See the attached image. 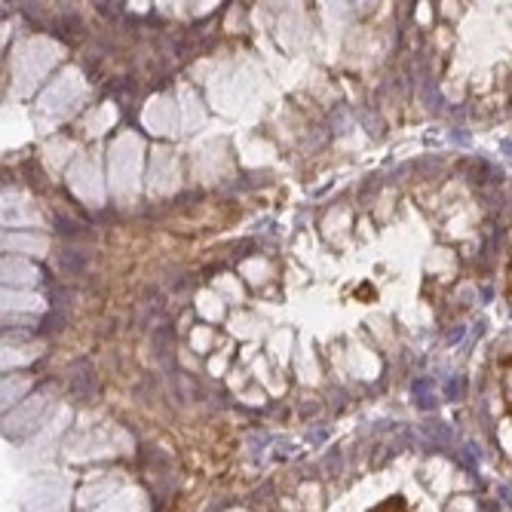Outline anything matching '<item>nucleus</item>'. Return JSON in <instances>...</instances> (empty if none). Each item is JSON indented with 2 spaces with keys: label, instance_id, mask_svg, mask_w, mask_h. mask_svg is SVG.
I'll return each mask as SVG.
<instances>
[{
  "label": "nucleus",
  "instance_id": "1",
  "mask_svg": "<svg viewBox=\"0 0 512 512\" xmlns=\"http://www.w3.org/2000/svg\"><path fill=\"white\" fill-rule=\"evenodd\" d=\"M500 387H503L506 408H509V414H512V356L500 365Z\"/></svg>",
  "mask_w": 512,
  "mask_h": 512
},
{
  "label": "nucleus",
  "instance_id": "2",
  "mask_svg": "<svg viewBox=\"0 0 512 512\" xmlns=\"http://www.w3.org/2000/svg\"><path fill=\"white\" fill-rule=\"evenodd\" d=\"M509 286H512V270H509Z\"/></svg>",
  "mask_w": 512,
  "mask_h": 512
}]
</instances>
